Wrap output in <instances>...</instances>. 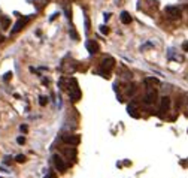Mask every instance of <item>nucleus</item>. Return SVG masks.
<instances>
[{
  "label": "nucleus",
  "mask_w": 188,
  "mask_h": 178,
  "mask_svg": "<svg viewBox=\"0 0 188 178\" xmlns=\"http://www.w3.org/2000/svg\"><path fill=\"white\" fill-rule=\"evenodd\" d=\"M67 93H69V96H70V99H72L73 102L79 100V97H81V90H79V87H78L76 79H73V78H72V79H69Z\"/></svg>",
  "instance_id": "nucleus-1"
},
{
  "label": "nucleus",
  "mask_w": 188,
  "mask_h": 178,
  "mask_svg": "<svg viewBox=\"0 0 188 178\" xmlns=\"http://www.w3.org/2000/svg\"><path fill=\"white\" fill-rule=\"evenodd\" d=\"M113 66H115V60L112 59V57H106V59L102 60V63H100V74H102V76H109V72L113 69Z\"/></svg>",
  "instance_id": "nucleus-2"
},
{
  "label": "nucleus",
  "mask_w": 188,
  "mask_h": 178,
  "mask_svg": "<svg viewBox=\"0 0 188 178\" xmlns=\"http://www.w3.org/2000/svg\"><path fill=\"white\" fill-rule=\"evenodd\" d=\"M61 141L64 142V144H67V145H79V142H81V136L79 135H73V133H64L61 136Z\"/></svg>",
  "instance_id": "nucleus-3"
},
{
  "label": "nucleus",
  "mask_w": 188,
  "mask_h": 178,
  "mask_svg": "<svg viewBox=\"0 0 188 178\" xmlns=\"http://www.w3.org/2000/svg\"><path fill=\"white\" fill-rule=\"evenodd\" d=\"M53 162H54V166H55V169L60 172H66L67 171V163L63 160V157L58 156V154H54L53 156Z\"/></svg>",
  "instance_id": "nucleus-4"
},
{
  "label": "nucleus",
  "mask_w": 188,
  "mask_h": 178,
  "mask_svg": "<svg viewBox=\"0 0 188 178\" xmlns=\"http://www.w3.org/2000/svg\"><path fill=\"white\" fill-rule=\"evenodd\" d=\"M29 17H24V18H20L18 21L15 22V26H14V29L11 30V35H15V33H18V31H21V30L24 29V26L29 22Z\"/></svg>",
  "instance_id": "nucleus-5"
},
{
  "label": "nucleus",
  "mask_w": 188,
  "mask_h": 178,
  "mask_svg": "<svg viewBox=\"0 0 188 178\" xmlns=\"http://www.w3.org/2000/svg\"><path fill=\"white\" fill-rule=\"evenodd\" d=\"M166 14L169 15L172 20H179L182 12H181L179 7H176V6H167L166 7Z\"/></svg>",
  "instance_id": "nucleus-6"
},
{
  "label": "nucleus",
  "mask_w": 188,
  "mask_h": 178,
  "mask_svg": "<svg viewBox=\"0 0 188 178\" xmlns=\"http://www.w3.org/2000/svg\"><path fill=\"white\" fill-rule=\"evenodd\" d=\"M143 102L146 105H152L157 102V91H154V90H148L146 91V94L143 97Z\"/></svg>",
  "instance_id": "nucleus-7"
},
{
  "label": "nucleus",
  "mask_w": 188,
  "mask_h": 178,
  "mask_svg": "<svg viewBox=\"0 0 188 178\" xmlns=\"http://www.w3.org/2000/svg\"><path fill=\"white\" fill-rule=\"evenodd\" d=\"M169 108H170V97H161V103H160V111L161 114H164V112L169 111Z\"/></svg>",
  "instance_id": "nucleus-8"
},
{
  "label": "nucleus",
  "mask_w": 188,
  "mask_h": 178,
  "mask_svg": "<svg viewBox=\"0 0 188 178\" xmlns=\"http://www.w3.org/2000/svg\"><path fill=\"white\" fill-rule=\"evenodd\" d=\"M85 46H87V51L90 52V54L99 52V44L94 42V41H87V42H85Z\"/></svg>",
  "instance_id": "nucleus-9"
},
{
  "label": "nucleus",
  "mask_w": 188,
  "mask_h": 178,
  "mask_svg": "<svg viewBox=\"0 0 188 178\" xmlns=\"http://www.w3.org/2000/svg\"><path fill=\"white\" fill-rule=\"evenodd\" d=\"M127 112L128 115H131L133 118H139L140 115H139V112H137V108H136V103H130L127 106Z\"/></svg>",
  "instance_id": "nucleus-10"
},
{
  "label": "nucleus",
  "mask_w": 188,
  "mask_h": 178,
  "mask_svg": "<svg viewBox=\"0 0 188 178\" xmlns=\"http://www.w3.org/2000/svg\"><path fill=\"white\" fill-rule=\"evenodd\" d=\"M145 85H148V87L160 85V79H157V78H154V76H149V78H146V79H145Z\"/></svg>",
  "instance_id": "nucleus-11"
},
{
  "label": "nucleus",
  "mask_w": 188,
  "mask_h": 178,
  "mask_svg": "<svg viewBox=\"0 0 188 178\" xmlns=\"http://www.w3.org/2000/svg\"><path fill=\"white\" fill-rule=\"evenodd\" d=\"M120 18H121V22L122 24H130L131 22V15L128 14V12H121V15H120Z\"/></svg>",
  "instance_id": "nucleus-12"
},
{
  "label": "nucleus",
  "mask_w": 188,
  "mask_h": 178,
  "mask_svg": "<svg viewBox=\"0 0 188 178\" xmlns=\"http://www.w3.org/2000/svg\"><path fill=\"white\" fill-rule=\"evenodd\" d=\"M63 153H64L69 159H70V157H72L73 160L76 159V150L75 148H64V150H63Z\"/></svg>",
  "instance_id": "nucleus-13"
},
{
  "label": "nucleus",
  "mask_w": 188,
  "mask_h": 178,
  "mask_svg": "<svg viewBox=\"0 0 188 178\" xmlns=\"http://www.w3.org/2000/svg\"><path fill=\"white\" fill-rule=\"evenodd\" d=\"M46 103H48V97H46V96H40V97H39V105H40V106H45Z\"/></svg>",
  "instance_id": "nucleus-14"
},
{
  "label": "nucleus",
  "mask_w": 188,
  "mask_h": 178,
  "mask_svg": "<svg viewBox=\"0 0 188 178\" xmlns=\"http://www.w3.org/2000/svg\"><path fill=\"white\" fill-rule=\"evenodd\" d=\"M9 18L8 17H3V20H2V24H3V29H8L9 27Z\"/></svg>",
  "instance_id": "nucleus-15"
},
{
  "label": "nucleus",
  "mask_w": 188,
  "mask_h": 178,
  "mask_svg": "<svg viewBox=\"0 0 188 178\" xmlns=\"http://www.w3.org/2000/svg\"><path fill=\"white\" fill-rule=\"evenodd\" d=\"M15 160L18 163H24V162H25V156H24V154H18V156L15 157Z\"/></svg>",
  "instance_id": "nucleus-16"
},
{
  "label": "nucleus",
  "mask_w": 188,
  "mask_h": 178,
  "mask_svg": "<svg viewBox=\"0 0 188 178\" xmlns=\"http://www.w3.org/2000/svg\"><path fill=\"white\" fill-rule=\"evenodd\" d=\"M69 33H70V36L73 37V41H78V37H79V36H78V33H76L75 30L70 29V30H69Z\"/></svg>",
  "instance_id": "nucleus-17"
},
{
  "label": "nucleus",
  "mask_w": 188,
  "mask_h": 178,
  "mask_svg": "<svg viewBox=\"0 0 188 178\" xmlns=\"http://www.w3.org/2000/svg\"><path fill=\"white\" fill-rule=\"evenodd\" d=\"M100 31H102L103 35H108V33H109V29H108L106 26H102V27H100Z\"/></svg>",
  "instance_id": "nucleus-18"
},
{
  "label": "nucleus",
  "mask_w": 188,
  "mask_h": 178,
  "mask_svg": "<svg viewBox=\"0 0 188 178\" xmlns=\"http://www.w3.org/2000/svg\"><path fill=\"white\" fill-rule=\"evenodd\" d=\"M11 78H12V72H8V74H6L5 76H3V79H5V81H9Z\"/></svg>",
  "instance_id": "nucleus-19"
},
{
  "label": "nucleus",
  "mask_w": 188,
  "mask_h": 178,
  "mask_svg": "<svg viewBox=\"0 0 188 178\" xmlns=\"http://www.w3.org/2000/svg\"><path fill=\"white\" fill-rule=\"evenodd\" d=\"M20 130H21V132H24V133H25V132H27V130H29V127L25 126V124H24V126H20Z\"/></svg>",
  "instance_id": "nucleus-20"
},
{
  "label": "nucleus",
  "mask_w": 188,
  "mask_h": 178,
  "mask_svg": "<svg viewBox=\"0 0 188 178\" xmlns=\"http://www.w3.org/2000/svg\"><path fill=\"white\" fill-rule=\"evenodd\" d=\"M16 142H18V144H21V145H23L24 142H25V139H24L23 136H20V138H18V139H16Z\"/></svg>",
  "instance_id": "nucleus-21"
},
{
  "label": "nucleus",
  "mask_w": 188,
  "mask_h": 178,
  "mask_svg": "<svg viewBox=\"0 0 188 178\" xmlns=\"http://www.w3.org/2000/svg\"><path fill=\"white\" fill-rule=\"evenodd\" d=\"M85 29H87V31L90 30V21H88V18L85 20Z\"/></svg>",
  "instance_id": "nucleus-22"
},
{
  "label": "nucleus",
  "mask_w": 188,
  "mask_h": 178,
  "mask_svg": "<svg viewBox=\"0 0 188 178\" xmlns=\"http://www.w3.org/2000/svg\"><path fill=\"white\" fill-rule=\"evenodd\" d=\"M45 178H57V177H55V174H53V172H51V174H48Z\"/></svg>",
  "instance_id": "nucleus-23"
},
{
  "label": "nucleus",
  "mask_w": 188,
  "mask_h": 178,
  "mask_svg": "<svg viewBox=\"0 0 188 178\" xmlns=\"http://www.w3.org/2000/svg\"><path fill=\"white\" fill-rule=\"evenodd\" d=\"M109 18H111V14H105V20H106V21H108Z\"/></svg>",
  "instance_id": "nucleus-24"
},
{
  "label": "nucleus",
  "mask_w": 188,
  "mask_h": 178,
  "mask_svg": "<svg viewBox=\"0 0 188 178\" xmlns=\"http://www.w3.org/2000/svg\"><path fill=\"white\" fill-rule=\"evenodd\" d=\"M182 48H184V50H188V42H185V44L182 45Z\"/></svg>",
  "instance_id": "nucleus-25"
},
{
  "label": "nucleus",
  "mask_w": 188,
  "mask_h": 178,
  "mask_svg": "<svg viewBox=\"0 0 188 178\" xmlns=\"http://www.w3.org/2000/svg\"><path fill=\"white\" fill-rule=\"evenodd\" d=\"M185 115L188 117V103H187V109H185Z\"/></svg>",
  "instance_id": "nucleus-26"
},
{
  "label": "nucleus",
  "mask_w": 188,
  "mask_h": 178,
  "mask_svg": "<svg viewBox=\"0 0 188 178\" xmlns=\"http://www.w3.org/2000/svg\"><path fill=\"white\" fill-rule=\"evenodd\" d=\"M2 41H3V37H2V36H0V42H2Z\"/></svg>",
  "instance_id": "nucleus-27"
}]
</instances>
